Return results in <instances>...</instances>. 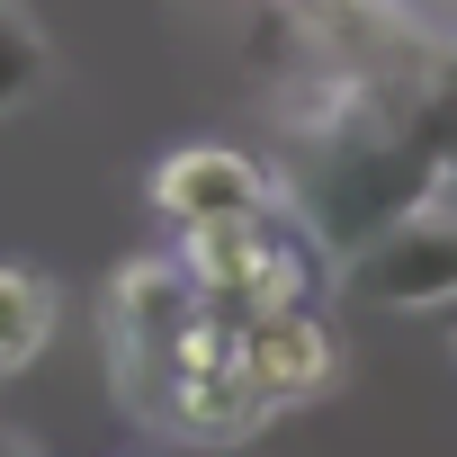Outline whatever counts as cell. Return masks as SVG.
I'll return each instance as SVG.
<instances>
[{
    "mask_svg": "<svg viewBox=\"0 0 457 457\" xmlns=\"http://www.w3.org/2000/svg\"><path fill=\"white\" fill-rule=\"evenodd\" d=\"M278 179L270 162H252L243 144H179L162 170H153V215L170 234H197V224H252V215H278Z\"/></svg>",
    "mask_w": 457,
    "mask_h": 457,
    "instance_id": "obj_1",
    "label": "cell"
},
{
    "mask_svg": "<svg viewBox=\"0 0 457 457\" xmlns=\"http://www.w3.org/2000/svg\"><path fill=\"white\" fill-rule=\"evenodd\" d=\"M350 287H359L368 305H395V314L448 305V296H457V206H448V197H421L412 215H395L386 234L359 252Z\"/></svg>",
    "mask_w": 457,
    "mask_h": 457,
    "instance_id": "obj_2",
    "label": "cell"
},
{
    "mask_svg": "<svg viewBox=\"0 0 457 457\" xmlns=\"http://www.w3.org/2000/svg\"><path fill=\"white\" fill-rule=\"evenodd\" d=\"M332 368H341V350H332V323L323 314H261V323H243V341H234V377L270 403V412H287V403H314L323 386H332Z\"/></svg>",
    "mask_w": 457,
    "mask_h": 457,
    "instance_id": "obj_3",
    "label": "cell"
},
{
    "mask_svg": "<svg viewBox=\"0 0 457 457\" xmlns=\"http://www.w3.org/2000/svg\"><path fill=\"white\" fill-rule=\"evenodd\" d=\"M153 412H162V430H179V439H197V448H243L261 421H278L234 368H224V377H170Z\"/></svg>",
    "mask_w": 457,
    "mask_h": 457,
    "instance_id": "obj_4",
    "label": "cell"
},
{
    "mask_svg": "<svg viewBox=\"0 0 457 457\" xmlns=\"http://www.w3.org/2000/svg\"><path fill=\"white\" fill-rule=\"evenodd\" d=\"M46 341H54V287L37 270H19V261H0V377L37 368Z\"/></svg>",
    "mask_w": 457,
    "mask_h": 457,
    "instance_id": "obj_5",
    "label": "cell"
},
{
    "mask_svg": "<svg viewBox=\"0 0 457 457\" xmlns=\"http://www.w3.org/2000/svg\"><path fill=\"white\" fill-rule=\"evenodd\" d=\"M46 63H54V54H46V28L19 10V0H0V108H19V99L46 81Z\"/></svg>",
    "mask_w": 457,
    "mask_h": 457,
    "instance_id": "obj_6",
    "label": "cell"
},
{
    "mask_svg": "<svg viewBox=\"0 0 457 457\" xmlns=\"http://www.w3.org/2000/svg\"><path fill=\"white\" fill-rule=\"evenodd\" d=\"M0 457H37V448H19V439H0Z\"/></svg>",
    "mask_w": 457,
    "mask_h": 457,
    "instance_id": "obj_7",
    "label": "cell"
}]
</instances>
